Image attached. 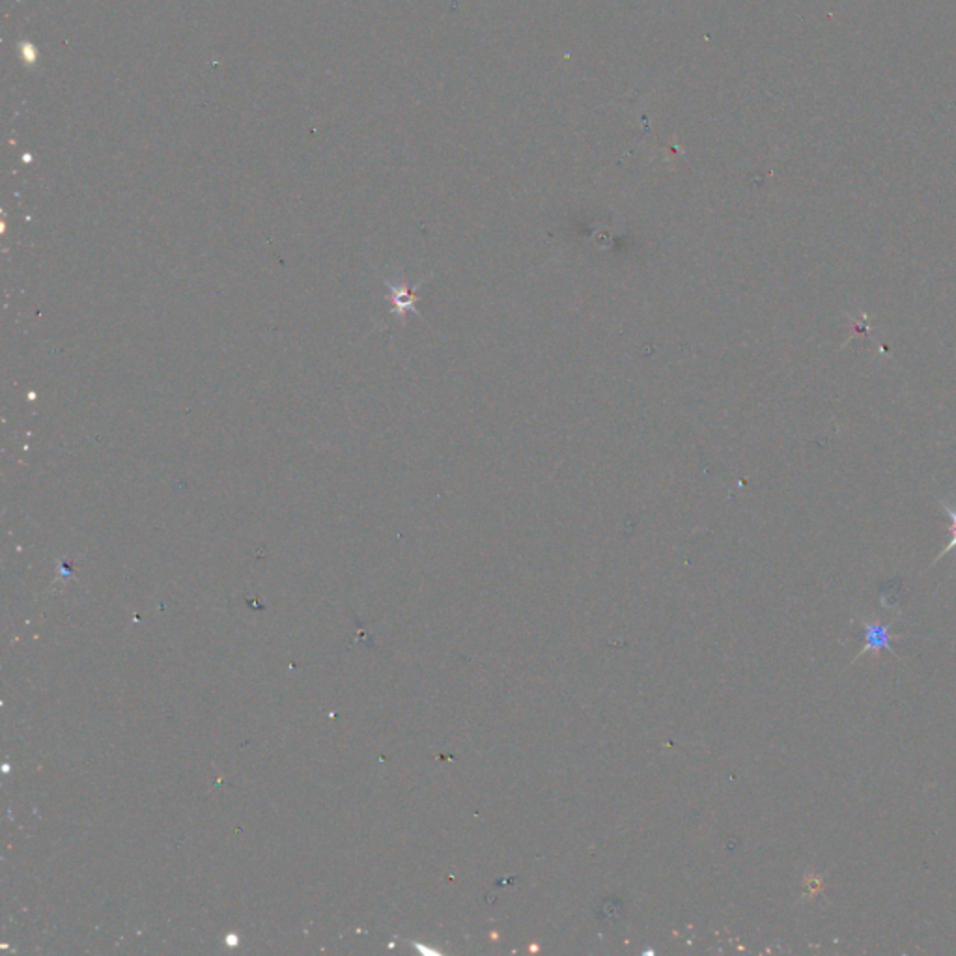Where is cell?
I'll use <instances>...</instances> for the list:
<instances>
[{
    "label": "cell",
    "mask_w": 956,
    "mask_h": 956,
    "mask_svg": "<svg viewBox=\"0 0 956 956\" xmlns=\"http://www.w3.org/2000/svg\"><path fill=\"white\" fill-rule=\"evenodd\" d=\"M956 549V525H951V542L941 549V554L936 557L934 563H938L941 557H945L947 554H951V551Z\"/></svg>",
    "instance_id": "7a4b0ae2"
},
{
    "label": "cell",
    "mask_w": 956,
    "mask_h": 956,
    "mask_svg": "<svg viewBox=\"0 0 956 956\" xmlns=\"http://www.w3.org/2000/svg\"><path fill=\"white\" fill-rule=\"evenodd\" d=\"M861 626L865 630V645L861 648V652L858 654V659L874 650V652H880V650H890L891 654H897V650L891 646V641L895 639V636L891 634V624L890 626H886V624L881 622H870V620H861Z\"/></svg>",
    "instance_id": "6da1fadb"
}]
</instances>
